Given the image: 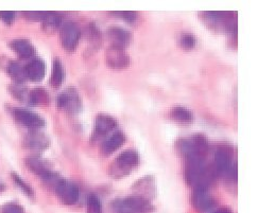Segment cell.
Here are the masks:
<instances>
[{
	"mask_svg": "<svg viewBox=\"0 0 257 213\" xmlns=\"http://www.w3.org/2000/svg\"><path fill=\"white\" fill-rule=\"evenodd\" d=\"M9 89H10V92L12 94V96L14 98H16L17 100H20L22 102L28 101L30 91L27 90V88L25 86H23V84H17V83H14V84L9 86Z\"/></svg>",
	"mask_w": 257,
	"mask_h": 213,
	"instance_id": "obj_26",
	"label": "cell"
},
{
	"mask_svg": "<svg viewBox=\"0 0 257 213\" xmlns=\"http://www.w3.org/2000/svg\"><path fill=\"white\" fill-rule=\"evenodd\" d=\"M191 202L197 211L201 213L213 210L216 206V200L207 188H195L191 195Z\"/></svg>",
	"mask_w": 257,
	"mask_h": 213,
	"instance_id": "obj_11",
	"label": "cell"
},
{
	"mask_svg": "<svg viewBox=\"0 0 257 213\" xmlns=\"http://www.w3.org/2000/svg\"><path fill=\"white\" fill-rule=\"evenodd\" d=\"M57 105L69 115H78L83 107L82 99L75 87H69L61 92L57 100Z\"/></svg>",
	"mask_w": 257,
	"mask_h": 213,
	"instance_id": "obj_4",
	"label": "cell"
},
{
	"mask_svg": "<svg viewBox=\"0 0 257 213\" xmlns=\"http://www.w3.org/2000/svg\"><path fill=\"white\" fill-rule=\"evenodd\" d=\"M213 213H232V211L228 208H220V209L214 211Z\"/></svg>",
	"mask_w": 257,
	"mask_h": 213,
	"instance_id": "obj_36",
	"label": "cell"
},
{
	"mask_svg": "<svg viewBox=\"0 0 257 213\" xmlns=\"http://www.w3.org/2000/svg\"><path fill=\"white\" fill-rule=\"evenodd\" d=\"M62 25V17L56 12H45L42 20V26L45 32L57 31Z\"/></svg>",
	"mask_w": 257,
	"mask_h": 213,
	"instance_id": "obj_21",
	"label": "cell"
},
{
	"mask_svg": "<svg viewBox=\"0 0 257 213\" xmlns=\"http://www.w3.org/2000/svg\"><path fill=\"white\" fill-rule=\"evenodd\" d=\"M10 47L22 59H30L35 53L33 45L28 40H14Z\"/></svg>",
	"mask_w": 257,
	"mask_h": 213,
	"instance_id": "obj_19",
	"label": "cell"
},
{
	"mask_svg": "<svg viewBox=\"0 0 257 213\" xmlns=\"http://www.w3.org/2000/svg\"><path fill=\"white\" fill-rule=\"evenodd\" d=\"M26 165L28 166V169L31 172L40 176L46 182L53 184V186H56V183L60 179L58 174L51 170L49 163L43 158H40V157H28L26 159Z\"/></svg>",
	"mask_w": 257,
	"mask_h": 213,
	"instance_id": "obj_5",
	"label": "cell"
},
{
	"mask_svg": "<svg viewBox=\"0 0 257 213\" xmlns=\"http://www.w3.org/2000/svg\"><path fill=\"white\" fill-rule=\"evenodd\" d=\"M57 196L64 205L72 206L78 202L80 198V190L76 183H73L65 178H60L54 186Z\"/></svg>",
	"mask_w": 257,
	"mask_h": 213,
	"instance_id": "obj_6",
	"label": "cell"
},
{
	"mask_svg": "<svg viewBox=\"0 0 257 213\" xmlns=\"http://www.w3.org/2000/svg\"><path fill=\"white\" fill-rule=\"evenodd\" d=\"M216 172L223 177L236 179L237 169L236 164L232 161V156L225 149H219L215 153L214 157Z\"/></svg>",
	"mask_w": 257,
	"mask_h": 213,
	"instance_id": "obj_7",
	"label": "cell"
},
{
	"mask_svg": "<svg viewBox=\"0 0 257 213\" xmlns=\"http://www.w3.org/2000/svg\"><path fill=\"white\" fill-rule=\"evenodd\" d=\"M12 179L14 180V182L16 183V186L18 188H21V190L26 194V195H28L29 197H33L34 196V191L33 189L30 187V184L27 183L26 181H24L21 176L16 174V173H12Z\"/></svg>",
	"mask_w": 257,
	"mask_h": 213,
	"instance_id": "obj_29",
	"label": "cell"
},
{
	"mask_svg": "<svg viewBox=\"0 0 257 213\" xmlns=\"http://www.w3.org/2000/svg\"><path fill=\"white\" fill-rule=\"evenodd\" d=\"M45 12H24V16L31 22H42Z\"/></svg>",
	"mask_w": 257,
	"mask_h": 213,
	"instance_id": "obj_35",
	"label": "cell"
},
{
	"mask_svg": "<svg viewBox=\"0 0 257 213\" xmlns=\"http://www.w3.org/2000/svg\"><path fill=\"white\" fill-rule=\"evenodd\" d=\"M81 39V30L75 23L64 24L60 29V42L64 50L73 52L78 47Z\"/></svg>",
	"mask_w": 257,
	"mask_h": 213,
	"instance_id": "obj_8",
	"label": "cell"
},
{
	"mask_svg": "<svg viewBox=\"0 0 257 213\" xmlns=\"http://www.w3.org/2000/svg\"><path fill=\"white\" fill-rule=\"evenodd\" d=\"M13 116L18 123L31 128L32 131H36L46 124L45 119L42 116L26 108H15L13 110Z\"/></svg>",
	"mask_w": 257,
	"mask_h": 213,
	"instance_id": "obj_9",
	"label": "cell"
},
{
	"mask_svg": "<svg viewBox=\"0 0 257 213\" xmlns=\"http://www.w3.org/2000/svg\"><path fill=\"white\" fill-rule=\"evenodd\" d=\"M113 14H116V16L120 17L121 20L128 24H134L137 20V13L132 11H119V12H113Z\"/></svg>",
	"mask_w": 257,
	"mask_h": 213,
	"instance_id": "obj_32",
	"label": "cell"
},
{
	"mask_svg": "<svg viewBox=\"0 0 257 213\" xmlns=\"http://www.w3.org/2000/svg\"><path fill=\"white\" fill-rule=\"evenodd\" d=\"M86 38L89 42L93 43V45L95 44H99L100 43V39H101V34H100V31L98 28L96 27L95 24H89L87 27H86Z\"/></svg>",
	"mask_w": 257,
	"mask_h": 213,
	"instance_id": "obj_30",
	"label": "cell"
},
{
	"mask_svg": "<svg viewBox=\"0 0 257 213\" xmlns=\"http://www.w3.org/2000/svg\"><path fill=\"white\" fill-rule=\"evenodd\" d=\"M16 13L13 11H0V20L7 25H11L15 21Z\"/></svg>",
	"mask_w": 257,
	"mask_h": 213,
	"instance_id": "obj_33",
	"label": "cell"
},
{
	"mask_svg": "<svg viewBox=\"0 0 257 213\" xmlns=\"http://www.w3.org/2000/svg\"><path fill=\"white\" fill-rule=\"evenodd\" d=\"M179 43L180 46L185 50H191L196 47V38L190 33H182L179 38Z\"/></svg>",
	"mask_w": 257,
	"mask_h": 213,
	"instance_id": "obj_28",
	"label": "cell"
},
{
	"mask_svg": "<svg viewBox=\"0 0 257 213\" xmlns=\"http://www.w3.org/2000/svg\"><path fill=\"white\" fill-rule=\"evenodd\" d=\"M0 213H25L24 208L17 202H7L2 207Z\"/></svg>",
	"mask_w": 257,
	"mask_h": 213,
	"instance_id": "obj_31",
	"label": "cell"
},
{
	"mask_svg": "<svg viewBox=\"0 0 257 213\" xmlns=\"http://www.w3.org/2000/svg\"><path fill=\"white\" fill-rule=\"evenodd\" d=\"M107 38L112 47L125 50L132 41V34L121 27H111L107 29Z\"/></svg>",
	"mask_w": 257,
	"mask_h": 213,
	"instance_id": "obj_13",
	"label": "cell"
},
{
	"mask_svg": "<svg viewBox=\"0 0 257 213\" xmlns=\"http://www.w3.org/2000/svg\"><path fill=\"white\" fill-rule=\"evenodd\" d=\"M112 208L115 213H132L126 209L122 199H116L112 202Z\"/></svg>",
	"mask_w": 257,
	"mask_h": 213,
	"instance_id": "obj_34",
	"label": "cell"
},
{
	"mask_svg": "<svg viewBox=\"0 0 257 213\" xmlns=\"http://www.w3.org/2000/svg\"><path fill=\"white\" fill-rule=\"evenodd\" d=\"M25 145L33 151H45L50 146V139L41 132L32 131L27 135Z\"/></svg>",
	"mask_w": 257,
	"mask_h": 213,
	"instance_id": "obj_17",
	"label": "cell"
},
{
	"mask_svg": "<svg viewBox=\"0 0 257 213\" xmlns=\"http://www.w3.org/2000/svg\"><path fill=\"white\" fill-rule=\"evenodd\" d=\"M140 154L135 150H126L117 156L109 165L108 173L115 179L123 178L130 175L140 164Z\"/></svg>",
	"mask_w": 257,
	"mask_h": 213,
	"instance_id": "obj_2",
	"label": "cell"
},
{
	"mask_svg": "<svg viewBox=\"0 0 257 213\" xmlns=\"http://www.w3.org/2000/svg\"><path fill=\"white\" fill-rule=\"evenodd\" d=\"M132 189L135 191V195H140L151 200L157 195V182L151 175L144 176L136 182H134Z\"/></svg>",
	"mask_w": 257,
	"mask_h": 213,
	"instance_id": "obj_12",
	"label": "cell"
},
{
	"mask_svg": "<svg viewBox=\"0 0 257 213\" xmlns=\"http://www.w3.org/2000/svg\"><path fill=\"white\" fill-rule=\"evenodd\" d=\"M5 189V187H4V184H2L0 183V191H3Z\"/></svg>",
	"mask_w": 257,
	"mask_h": 213,
	"instance_id": "obj_37",
	"label": "cell"
},
{
	"mask_svg": "<svg viewBox=\"0 0 257 213\" xmlns=\"http://www.w3.org/2000/svg\"><path fill=\"white\" fill-rule=\"evenodd\" d=\"M26 78L31 82H42L46 75V64L42 59L35 58L25 66Z\"/></svg>",
	"mask_w": 257,
	"mask_h": 213,
	"instance_id": "obj_16",
	"label": "cell"
},
{
	"mask_svg": "<svg viewBox=\"0 0 257 213\" xmlns=\"http://www.w3.org/2000/svg\"><path fill=\"white\" fill-rule=\"evenodd\" d=\"M125 136L122 132H116L109 136L101 145V152L104 155H111L124 144Z\"/></svg>",
	"mask_w": 257,
	"mask_h": 213,
	"instance_id": "obj_18",
	"label": "cell"
},
{
	"mask_svg": "<svg viewBox=\"0 0 257 213\" xmlns=\"http://www.w3.org/2000/svg\"><path fill=\"white\" fill-rule=\"evenodd\" d=\"M118 122L117 120L105 114H100L95 119V125H94V136L95 137H102L107 135L108 133L113 132L117 127Z\"/></svg>",
	"mask_w": 257,
	"mask_h": 213,
	"instance_id": "obj_15",
	"label": "cell"
},
{
	"mask_svg": "<svg viewBox=\"0 0 257 213\" xmlns=\"http://www.w3.org/2000/svg\"><path fill=\"white\" fill-rule=\"evenodd\" d=\"M7 72L10 78L17 83V84H23V83L27 80L25 67H23L20 63L15 61H12L8 64L7 66Z\"/></svg>",
	"mask_w": 257,
	"mask_h": 213,
	"instance_id": "obj_24",
	"label": "cell"
},
{
	"mask_svg": "<svg viewBox=\"0 0 257 213\" xmlns=\"http://www.w3.org/2000/svg\"><path fill=\"white\" fill-rule=\"evenodd\" d=\"M86 213H102V203L96 194H90L88 196Z\"/></svg>",
	"mask_w": 257,
	"mask_h": 213,
	"instance_id": "obj_27",
	"label": "cell"
},
{
	"mask_svg": "<svg viewBox=\"0 0 257 213\" xmlns=\"http://www.w3.org/2000/svg\"><path fill=\"white\" fill-rule=\"evenodd\" d=\"M214 172L210 170L204 157H191L186 159L185 180L192 188H207L214 179Z\"/></svg>",
	"mask_w": 257,
	"mask_h": 213,
	"instance_id": "obj_1",
	"label": "cell"
},
{
	"mask_svg": "<svg viewBox=\"0 0 257 213\" xmlns=\"http://www.w3.org/2000/svg\"><path fill=\"white\" fill-rule=\"evenodd\" d=\"M28 102L33 106H46L49 104L50 96L44 88H35L29 92Z\"/></svg>",
	"mask_w": 257,
	"mask_h": 213,
	"instance_id": "obj_22",
	"label": "cell"
},
{
	"mask_svg": "<svg viewBox=\"0 0 257 213\" xmlns=\"http://www.w3.org/2000/svg\"><path fill=\"white\" fill-rule=\"evenodd\" d=\"M105 62L109 68L122 70L130 66V57L125 50L109 46L105 51Z\"/></svg>",
	"mask_w": 257,
	"mask_h": 213,
	"instance_id": "obj_10",
	"label": "cell"
},
{
	"mask_svg": "<svg viewBox=\"0 0 257 213\" xmlns=\"http://www.w3.org/2000/svg\"><path fill=\"white\" fill-rule=\"evenodd\" d=\"M122 200L126 209L132 213H153L155 210L151 200L135 194Z\"/></svg>",
	"mask_w": 257,
	"mask_h": 213,
	"instance_id": "obj_14",
	"label": "cell"
},
{
	"mask_svg": "<svg viewBox=\"0 0 257 213\" xmlns=\"http://www.w3.org/2000/svg\"><path fill=\"white\" fill-rule=\"evenodd\" d=\"M189 139L191 140L192 144H194L196 149L198 150V152L203 156H206V154L209 151V142L207 140V138L204 135L198 133L189 137Z\"/></svg>",
	"mask_w": 257,
	"mask_h": 213,
	"instance_id": "obj_25",
	"label": "cell"
},
{
	"mask_svg": "<svg viewBox=\"0 0 257 213\" xmlns=\"http://www.w3.org/2000/svg\"><path fill=\"white\" fill-rule=\"evenodd\" d=\"M64 78H65V71H64L62 62L59 59H56L52 64V71L50 77V85L52 88L58 89L62 86Z\"/></svg>",
	"mask_w": 257,
	"mask_h": 213,
	"instance_id": "obj_23",
	"label": "cell"
},
{
	"mask_svg": "<svg viewBox=\"0 0 257 213\" xmlns=\"http://www.w3.org/2000/svg\"><path fill=\"white\" fill-rule=\"evenodd\" d=\"M203 20L210 28L215 30L235 33L236 16L232 12H204Z\"/></svg>",
	"mask_w": 257,
	"mask_h": 213,
	"instance_id": "obj_3",
	"label": "cell"
},
{
	"mask_svg": "<svg viewBox=\"0 0 257 213\" xmlns=\"http://www.w3.org/2000/svg\"><path fill=\"white\" fill-rule=\"evenodd\" d=\"M169 116L174 122H177L179 124H183V125L191 124L195 120L194 114H192L188 108L183 107V106L173 107L170 110Z\"/></svg>",
	"mask_w": 257,
	"mask_h": 213,
	"instance_id": "obj_20",
	"label": "cell"
}]
</instances>
